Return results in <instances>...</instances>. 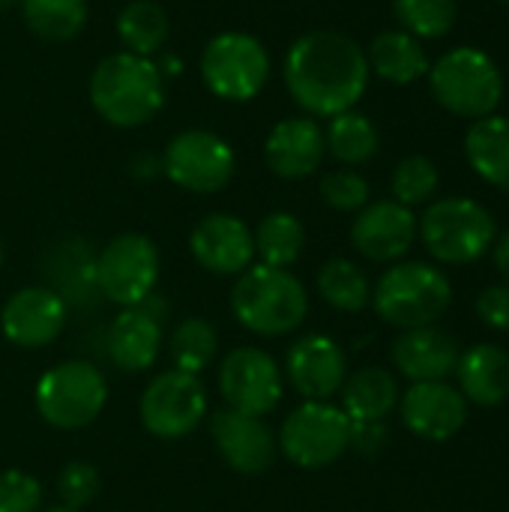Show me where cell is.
<instances>
[{"instance_id":"603a6c76","label":"cell","mask_w":509,"mask_h":512,"mask_svg":"<svg viewBox=\"0 0 509 512\" xmlns=\"http://www.w3.org/2000/svg\"><path fill=\"white\" fill-rule=\"evenodd\" d=\"M48 288L63 297L66 306H90L99 297L96 285V255L78 237H66L54 243L45 255Z\"/></svg>"},{"instance_id":"b9f144b4","label":"cell","mask_w":509,"mask_h":512,"mask_svg":"<svg viewBox=\"0 0 509 512\" xmlns=\"http://www.w3.org/2000/svg\"><path fill=\"white\" fill-rule=\"evenodd\" d=\"M12 6H21V0H0V12L3 9H12Z\"/></svg>"},{"instance_id":"4dcf8cb0","label":"cell","mask_w":509,"mask_h":512,"mask_svg":"<svg viewBox=\"0 0 509 512\" xmlns=\"http://www.w3.org/2000/svg\"><path fill=\"white\" fill-rule=\"evenodd\" d=\"M21 15L39 39L69 42L84 30L90 6L87 0H21Z\"/></svg>"},{"instance_id":"30bf717a","label":"cell","mask_w":509,"mask_h":512,"mask_svg":"<svg viewBox=\"0 0 509 512\" xmlns=\"http://www.w3.org/2000/svg\"><path fill=\"white\" fill-rule=\"evenodd\" d=\"M237 171L234 147L210 129H186L174 135L162 153V174L195 195H213L231 183Z\"/></svg>"},{"instance_id":"ee69618b","label":"cell","mask_w":509,"mask_h":512,"mask_svg":"<svg viewBox=\"0 0 509 512\" xmlns=\"http://www.w3.org/2000/svg\"><path fill=\"white\" fill-rule=\"evenodd\" d=\"M0 267H3V243H0Z\"/></svg>"},{"instance_id":"277c9868","label":"cell","mask_w":509,"mask_h":512,"mask_svg":"<svg viewBox=\"0 0 509 512\" xmlns=\"http://www.w3.org/2000/svg\"><path fill=\"white\" fill-rule=\"evenodd\" d=\"M453 300V285L447 273L423 261L393 264L375 285L372 303L381 321L399 330L432 327Z\"/></svg>"},{"instance_id":"484cf974","label":"cell","mask_w":509,"mask_h":512,"mask_svg":"<svg viewBox=\"0 0 509 512\" xmlns=\"http://www.w3.org/2000/svg\"><path fill=\"white\" fill-rule=\"evenodd\" d=\"M399 405V381L393 372L369 366L345 378L342 411L351 423H384Z\"/></svg>"},{"instance_id":"74e56055","label":"cell","mask_w":509,"mask_h":512,"mask_svg":"<svg viewBox=\"0 0 509 512\" xmlns=\"http://www.w3.org/2000/svg\"><path fill=\"white\" fill-rule=\"evenodd\" d=\"M42 510V483L18 468L0 471V512Z\"/></svg>"},{"instance_id":"d6a6232c","label":"cell","mask_w":509,"mask_h":512,"mask_svg":"<svg viewBox=\"0 0 509 512\" xmlns=\"http://www.w3.org/2000/svg\"><path fill=\"white\" fill-rule=\"evenodd\" d=\"M318 294L339 312H363L372 303V285L366 273L348 258H330L318 270Z\"/></svg>"},{"instance_id":"4316f807","label":"cell","mask_w":509,"mask_h":512,"mask_svg":"<svg viewBox=\"0 0 509 512\" xmlns=\"http://www.w3.org/2000/svg\"><path fill=\"white\" fill-rule=\"evenodd\" d=\"M465 156L489 186L509 192V117L474 120L465 135Z\"/></svg>"},{"instance_id":"7bdbcfd3","label":"cell","mask_w":509,"mask_h":512,"mask_svg":"<svg viewBox=\"0 0 509 512\" xmlns=\"http://www.w3.org/2000/svg\"><path fill=\"white\" fill-rule=\"evenodd\" d=\"M45 512H78V510H69V507H51V510Z\"/></svg>"},{"instance_id":"7a4b0ae2","label":"cell","mask_w":509,"mask_h":512,"mask_svg":"<svg viewBox=\"0 0 509 512\" xmlns=\"http://www.w3.org/2000/svg\"><path fill=\"white\" fill-rule=\"evenodd\" d=\"M87 96L93 111L105 123L117 129H135L150 123L162 111L165 78L153 57L120 51L96 63L87 84Z\"/></svg>"},{"instance_id":"d590c367","label":"cell","mask_w":509,"mask_h":512,"mask_svg":"<svg viewBox=\"0 0 509 512\" xmlns=\"http://www.w3.org/2000/svg\"><path fill=\"white\" fill-rule=\"evenodd\" d=\"M321 198L339 213H360L369 204V183L351 168H336L321 177Z\"/></svg>"},{"instance_id":"4fadbf2b","label":"cell","mask_w":509,"mask_h":512,"mask_svg":"<svg viewBox=\"0 0 509 512\" xmlns=\"http://www.w3.org/2000/svg\"><path fill=\"white\" fill-rule=\"evenodd\" d=\"M219 393L231 411L267 417L285 396V375L279 363L261 348H234L219 366Z\"/></svg>"},{"instance_id":"3957f363","label":"cell","mask_w":509,"mask_h":512,"mask_svg":"<svg viewBox=\"0 0 509 512\" xmlns=\"http://www.w3.org/2000/svg\"><path fill=\"white\" fill-rule=\"evenodd\" d=\"M231 312L237 324L255 336H288L309 315V294L303 282L276 267H249L231 288Z\"/></svg>"},{"instance_id":"60d3db41","label":"cell","mask_w":509,"mask_h":512,"mask_svg":"<svg viewBox=\"0 0 509 512\" xmlns=\"http://www.w3.org/2000/svg\"><path fill=\"white\" fill-rule=\"evenodd\" d=\"M492 258H495V270L504 276V282L509 285V231L507 234H501L495 243H492Z\"/></svg>"},{"instance_id":"8d00e7d4","label":"cell","mask_w":509,"mask_h":512,"mask_svg":"<svg viewBox=\"0 0 509 512\" xmlns=\"http://www.w3.org/2000/svg\"><path fill=\"white\" fill-rule=\"evenodd\" d=\"M99 489H102V477L90 462H69L57 474V495L69 510L81 512L84 507H90L99 498Z\"/></svg>"},{"instance_id":"ab89813d","label":"cell","mask_w":509,"mask_h":512,"mask_svg":"<svg viewBox=\"0 0 509 512\" xmlns=\"http://www.w3.org/2000/svg\"><path fill=\"white\" fill-rule=\"evenodd\" d=\"M387 441V429L384 423H354L351 426V447H360L366 453L381 450Z\"/></svg>"},{"instance_id":"8fae6325","label":"cell","mask_w":509,"mask_h":512,"mask_svg":"<svg viewBox=\"0 0 509 512\" xmlns=\"http://www.w3.org/2000/svg\"><path fill=\"white\" fill-rule=\"evenodd\" d=\"M159 282V249L144 234H117L96 255L99 294L120 306H138L153 297Z\"/></svg>"},{"instance_id":"2e32d148","label":"cell","mask_w":509,"mask_h":512,"mask_svg":"<svg viewBox=\"0 0 509 512\" xmlns=\"http://www.w3.org/2000/svg\"><path fill=\"white\" fill-rule=\"evenodd\" d=\"M69 321V306L45 285L15 291L0 309V330L18 348L51 345Z\"/></svg>"},{"instance_id":"f6af8a7d","label":"cell","mask_w":509,"mask_h":512,"mask_svg":"<svg viewBox=\"0 0 509 512\" xmlns=\"http://www.w3.org/2000/svg\"><path fill=\"white\" fill-rule=\"evenodd\" d=\"M501 3H509V0H501Z\"/></svg>"},{"instance_id":"44dd1931","label":"cell","mask_w":509,"mask_h":512,"mask_svg":"<svg viewBox=\"0 0 509 512\" xmlns=\"http://www.w3.org/2000/svg\"><path fill=\"white\" fill-rule=\"evenodd\" d=\"M324 153H327L324 129L318 126L315 117H285L270 129L264 141L267 165L282 180L312 177L324 162Z\"/></svg>"},{"instance_id":"836d02e7","label":"cell","mask_w":509,"mask_h":512,"mask_svg":"<svg viewBox=\"0 0 509 512\" xmlns=\"http://www.w3.org/2000/svg\"><path fill=\"white\" fill-rule=\"evenodd\" d=\"M393 12L405 33L417 39H441L456 27V0H393Z\"/></svg>"},{"instance_id":"e0dca14e","label":"cell","mask_w":509,"mask_h":512,"mask_svg":"<svg viewBox=\"0 0 509 512\" xmlns=\"http://www.w3.org/2000/svg\"><path fill=\"white\" fill-rule=\"evenodd\" d=\"M402 423L411 435L423 441H450L462 432L468 420L465 396L447 381H420L411 384L399 399Z\"/></svg>"},{"instance_id":"9c48e42d","label":"cell","mask_w":509,"mask_h":512,"mask_svg":"<svg viewBox=\"0 0 509 512\" xmlns=\"http://www.w3.org/2000/svg\"><path fill=\"white\" fill-rule=\"evenodd\" d=\"M351 426L354 423L339 405L303 402L285 417L276 444L291 465L303 471H321L348 453Z\"/></svg>"},{"instance_id":"7c38bea8","label":"cell","mask_w":509,"mask_h":512,"mask_svg":"<svg viewBox=\"0 0 509 512\" xmlns=\"http://www.w3.org/2000/svg\"><path fill=\"white\" fill-rule=\"evenodd\" d=\"M138 417L153 438L180 441L207 417V390L198 375L168 369L144 387Z\"/></svg>"},{"instance_id":"83f0119b","label":"cell","mask_w":509,"mask_h":512,"mask_svg":"<svg viewBox=\"0 0 509 512\" xmlns=\"http://www.w3.org/2000/svg\"><path fill=\"white\" fill-rule=\"evenodd\" d=\"M252 237H255V258L264 267H276V270H288L291 264H297L306 249L303 222L285 210L267 213L252 231Z\"/></svg>"},{"instance_id":"8992f818","label":"cell","mask_w":509,"mask_h":512,"mask_svg":"<svg viewBox=\"0 0 509 512\" xmlns=\"http://www.w3.org/2000/svg\"><path fill=\"white\" fill-rule=\"evenodd\" d=\"M417 237H423V246L435 261L462 267L480 261L492 249L498 225L480 201L444 198L429 204L423 219H417Z\"/></svg>"},{"instance_id":"6da1fadb","label":"cell","mask_w":509,"mask_h":512,"mask_svg":"<svg viewBox=\"0 0 509 512\" xmlns=\"http://www.w3.org/2000/svg\"><path fill=\"white\" fill-rule=\"evenodd\" d=\"M366 51L339 30H309L291 42L282 78L306 117H336L351 111L369 87Z\"/></svg>"},{"instance_id":"9a60e30c","label":"cell","mask_w":509,"mask_h":512,"mask_svg":"<svg viewBox=\"0 0 509 512\" xmlns=\"http://www.w3.org/2000/svg\"><path fill=\"white\" fill-rule=\"evenodd\" d=\"M210 435L225 465L243 477L264 474L276 462L279 444L273 429L261 417L222 408L210 417Z\"/></svg>"},{"instance_id":"1f68e13d","label":"cell","mask_w":509,"mask_h":512,"mask_svg":"<svg viewBox=\"0 0 509 512\" xmlns=\"http://www.w3.org/2000/svg\"><path fill=\"white\" fill-rule=\"evenodd\" d=\"M168 354L177 372L201 375L213 366L219 354V333L207 318H186L174 327L168 339Z\"/></svg>"},{"instance_id":"5b68a950","label":"cell","mask_w":509,"mask_h":512,"mask_svg":"<svg viewBox=\"0 0 509 512\" xmlns=\"http://www.w3.org/2000/svg\"><path fill=\"white\" fill-rule=\"evenodd\" d=\"M429 87L441 108L468 120L495 114L504 99V75L498 63L471 45L453 48L429 66Z\"/></svg>"},{"instance_id":"d4e9b609","label":"cell","mask_w":509,"mask_h":512,"mask_svg":"<svg viewBox=\"0 0 509 512\" xmlns=\"http://www.w3.org/2000/svg\"><path fill=\"white\" fill-rule=\"evenodd\" d=\"M369 72L390 84H414L429 75V54L423 42L405 30H384L372 39L369 51Z\"/></svg>"},{"instance_id":"f546056e","label":"cell","mask_w":509,"mask_h":512,"mask_svg":"<svg viewBox=\"0 0 509 512\" xmlns=\"http://www.w3.org/2000/svg\"><path fill=\"white\" fill-rule=\"evenodd\" d=\"M324 144H327V153L336 162L363 165L378 153L381 138H378L375 123L366 114L351 108V111H342V114L330 117V123L324 129Z\"/></svg>"},{"instance_id":"d6986e66","label":"cell","mask_w":509,"mask_h":512,"mask_svg":"<svg viewBox=\"0 0 509 512\" xmlns=\"http://www.w3.org/2000/svg\"><path fill=\"white\" fill-rule=\"evenodd\" d=\"M192 258L216 276H240L255 261V237L249 225L231 213L204 216L189 234Z\"/></svg>"},{"instance_id":"52a82bcc","label":"cell","mask_w":509,"mask_h":512,"mask_svg":"<svg viewBox=\"0 0 509 512\" xmlns=\"http://www.w3.org/2000/svg\"><path fill=\"white\" fill-rule=\"evenodd\" d=\"M33 402L48 426L60 432H75L90 426L102 414L108 402V381L93 363L66 360L36 381Z\"/></svg>"},{"instance_id":"ba28073f","label":"cell","mask_w":509,"mask_h":512,"mask_svg":"<svg viewBox=\"0 0 509 512\" xmlns=\"http://www.w3.org/2000/svg\"><path fill=\"white\" fill-rule=\"evenodd\" d=\"M201 81L216 99L252 102L270 81V54L258 36L225 30L204 45Z\"/></svg>"},{"instance_id":"f35d334b","label":"cell","mask_w":509,"mask_h":512,"mask_svg":"<svg viewBox=\"0 0 509 512\" xmlns=\"http://www.w3.org/2000/svg\"><path fill=\"white\" fill-rule=\"evenodd\" d=\"M477 318L498 330V333H509V285H489L483 288V294L477 297Z\"/></svg>"},{"instance_id":"7402d4cb","label":"cell","mask_w":509,"mask_h":512,"mask_svg":"<svg viewBox=\"0 0 509 512\" xmlns=\"http://www.w3.org/2000/svg\"><path fill=\"white\" fill-rule=\"evenodd\" d=\"M459 345L450 333L432 327L405 330L393 342V366L411 384L420 381H447L459 363Z\"/></svg>"},{"instance_id":"5bb4252c","label":"cell","mask_w":509,"mask_h":512,"mask_svg":"<svg viewBox=\"0 0 509 512\" xmlns=\"http://www.w3.org/2000/svg\"><path fill=\"white\" fill-rule=\"evenodd\" d=\"M285 378L303 396V402H330L345 387L348 357L336 339L309 333L288 348Z\"/></svg>"},{"instance_id":"e575fe53","label":"cell","mask_w":509,"mask_h":512,"mask_svg":"<svg viewBox=\"0 0 509 512\" xmlns=\"http://www.w3.org/2000/svg\"><path fill=\"white\" fill-rule=\"evenodd\" d=\"M390 189H393V201L405 204V207H417V204H426L435 189H438V168L429 156H408L396 165L393 171V180H390Z\"/></svg>"},{"instance_id":"cb8c5ba5","label":"cell","mask_w":509,"mask_h":512,"mask_svg":"<svg viewBox=\"0 0 509 512\" xmlns=\"http://www.w3.org/2000/svg\"><path fill=\"white\" fill-rule=\"evenodd\" d=\"M459 393L480 408H498L509 399V354L498 345L480 342L459 354Z\"/></svg>"},{"instance_id":"ac0fdd59","label":"cell","mask_w":509,"mask_h":512,"mask_svg":"<svg viewBox=\"0 0 509 512\" xmlns=\"http://www.w3.org/2000/svg\"><path fill=\"white\" fill-rule=\"evenodd\" d=\"M414 240H417V216L411 207L399 201L366 204L351 225L354 249L378 264H393L405 258Z\"/></svg>"},{"instance_id":"ffe728a7","label":"cell","mask_w":509,"mask_h":512,"mask_svg":"<svg viewBox=\"0 0 509 512\" xmlns=\"http://www.w3.org/2000/svg\"><path fill=\"white\" fill-rule=\"evenodd\" d=\"M153 300L156 297H147L138 306L120 309V315L111 321L108 336H105L108 360L129 375L150 369L156 363L162 345H165L162 318L153 309Z\"/></svg>"},{"instance_id":"f1b7e54d","label":"cell","mask_w":509,"mask_h":512,"mask_svg":"<svg viewBox=\"0 0 509 512\" xmlns=\"http://www.w3.org/2000/svg\"><path fill=\"white\" fill-rule=\"evenodd\" d=\"M171 24L156 0H132L117 15V36L129 54L153 57L168 42Z\"/></svg>"}]
</instances>
